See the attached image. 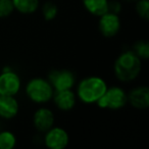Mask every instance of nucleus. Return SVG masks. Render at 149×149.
<instances>
[{
	"instance_id": "1",
	"label": "nucleus",
	"mask_w": 149,
	"mask_h": 149,
	"mask_svg": "<svg viewBox=\"0 0 149 149\" xmlns=\"http://www.w3.org/2000/svg\"><path fill=\"white\" fill-rule=\"evenodd\" d=\"M142 70V62L133 51H125L118 55L113 65L116 77L120 82L134 81Z\"/></svg>"
},
{
	"instance_id": "2",
	"label": "nucleus",
	"mask_w": 149,
	"mask_h": 149,
	"mask_svg": "<svg viewBox=\"0 0 149 149\" xmlns=\"http://www.w3.org/2000/svg\"><path fill=\"white\" fill-rule=\"evenodd\" d=\"M107 89L102 78L91 76L83 79L77 87V97L87 104L96 103Z\"/></svg>"
},
{
	"instance_id": "3",
	"label": "nucleus",
	"mask_w": 149,
	"mask_h": 149,
	"mask_svg": "<svg viewBox=\"0 0 149 149\" xmlns=\"http://www.w3.org/2000/svg\"><path fill=\"white\" fill-rule=\"evenodd\" d=\"M54 89L49 81L42 78H34L26 86V94L35 103H46L52 98Z\"/></svg>"
},
{
	"instance_id": "4",
	"label": "nucleus",
	"mask_w": 149,
	"mask_h": 149,
	"mask_svg": "<svg viewBox=\"0 0 149 149\" xmlns=\"http://www.w3.org/2000/svg\"><path fill=\"white\" fill-rule=\"evenodd\" d=\"M128 102V97L124 90L120 87L107 88L104 94L99 98L96 103L101 108H109V109H120L124 107Z\"/></svg>"
},
{
	"instance_id": "5",
	"label": "nucleus",
	"mask_w": 149,
	"mask_h": 149,
	"mask_svg": "<svg viewBox=\"0 0 149 149\" xmlns=\"http://www.w3.org/2000/svg\"><path fill=\"white\" fill-rule=\"evenodd\" d=\"M21 89V79L11 68H4L0 74V95L15 96Z\"/></svg>"
},
{
	"instance_id": "6",
	"label": "nucleus",
	"mask_w": 149,
	"mask_h": 149,
	"mask_svg": "<svg viewBox=\"0 0 149 149\" xmlns=\"http://www.w3.org/2000/svg\"><path fill=\"white\" fill-rule=\"evenodd\" d=\"M70 142V136L64 129L52 127L45 132L44 143L49 149H63Z\"/></svg>"
},
{
	"instance_id": "7",
	"label": "nucleus",
	"mask_w": 149,
	"mask_h": 149,
	"mask_svg": "<svg viewBox=\"0 0 149 149\" xmlns=\"http://www.w3.org/2000/svg\"><path fill=\"white\" fill-rule=\"evenodd\" d=\"M49 83L55 91L61 90H68L74 87L76 83L74 72L68 70H52L49 74Z\"/></svg>"
},
{
	"instance_id": "8",
	"label": "nucleus",
	"mask_w": 149,
	"mask_h": 149,
	"mask_svg": "<svg viewBox=\"0 0 149 149\" xmlns=\"http://www.w3.org/2000/svg\"><path fill=\"white\" fill-rule=\"evenodd\" d=\"M99 31L105 38H112L120 32V21L116 13H105L104 15H100L99 19Z\"/></svg>"
},
{
	"instance_id": "9",
	"label": "nucleus",
	"mask_w": 149,
	"mask_h": 149,
	"mask_svg": "<svg viewBox=\"0 0 149 149\" xmlns=\"http://www.w3.org/2000/svg\"><path fill=\"white\" fill-rule=\"evenodd\" d=\"M33 123L35 128L39 132L45 133L54 125V114L51 109L46 107H40L35 111L33 116Z\"/></svg>"
},
{
	"instance_id": "10",
	"label": "nucleus",
	"mask_w": 149,
	"mask_h": 149,
	"mask_svg": "<svg viewBox=\"0 0 149 149\" xmlns=\"http://www.w3.org/2000/svg\"><path fill=\"white\" fill-rule=\"evenodd\" d=\"M128 97V102L137 109H146L149 106V89L145 86L137 87L131 90Z\"/></svg>"
},
{
	"instance_id": "11",
	"label": "nucleus",
	"mask_w": 149,
	"mask_h": 149,
	"mask_svg": "<svg viewBox=\"0 0 149 149\" xmlns=\"http://www.w3.org/2000/svg\"><path fill=\"white\" fill-rule=\"evenodd\" d=\"M52 97L57 108L63 111H68L72 109L77 102V95L72 91V89L55 91V94L53 93Z\"/></svg>"
},
{
	"instance_id": "12",
	"label": "nucleus",
	"mask_w": 149,
	"mask_h": 149,
	"mask_svg": "<svg viewBox=\"0 0 149 149\" xmlns=\"http://www.w3.org/2000/svg\"><path fill=\"white\" fill-rule=\"evenodd\" d=\"M19 102L15 96L0 95V116L6 120L15 118L19 112Z\"/></svg>"
},
{
	"instance_id": "13",
	"label": "nucleus",
	"mask_w": 149,
	"mask_h": 149,
	"mask_svg": "<svg viewBox=\"0 0 149 149\" xmlns=\"http://www.w3.org/2000/svg\"><path fill=\"white\" fill-rule=\"evenodd\" d=\"M83 4L88 13L96 17L108 11V0H83Z\"/></svg>"
},
{
	"instance_id": "14",
	"label": "nucleus",
	"mask_w": 149,
	"mask_h": 149,
	"mask_svg": "<svg viewBox=\"0 0 149 149\" xmlns=\"http://www.w3.org/2000/svg\"><path fill=\"white\" fill-rule=\"evenodd\" d=\"M15 9L24 15L34 13L39 7V0H13Z\"/></svg>"
},
{
	"instance_id": "15",
	"label": "nucleus",
	"mask_w": 149,
	"mask_h": 149,
	"mask_svg": "<svg viewBox=\"0 0 149 149\" xmlns=\"http://www.w3.org/2000/svg\"><path fill=\"white\" fill-rule=\"evenodd\" d=\"M17 144V138L10 131L0 132V149H13Z\"/></svg>"
},
{
	"instance_id": "16",
	"label": "nucleus",
	"mask_w": 149,
	"mask_h": 149,
	"mask_svg": "<svg viewBox=\"0 0 149 149\" xmlns=\"http://www.w3.org/2000/svg\"><path fill=\"white\" fill-rule=\"evenodd\" d=\"M134 53L142 59H148L149 57V43L147 40H139L133 46Z\"/></svg>"
},
{
	"instance_id": "17",
	"label": "nucleus",
	"mask_w": 149,
	"mask_h": 149,
	"mask_svg": "<svg viewBox=\"0 0 149 149\" xmlns=\"http://www.w3.org/2000/svg\"><path fill=\"white\" fill-rule=\"evenodd\" d=\"M58 13L56 4L52 1H46L42 6V15L46 21H53Z\"/></svg>"
},
{
	"instance_id": "18",
	"label": "nucleus",
	"mask_w": 149,
	"mask_h": 149,
	"mask_svg": "<svg viewBox=\"0 0 149 149\" xmlns=\"http://www.w3.org/2000/svg\"><path fill=\"white\" fill-rule=\"evenodd\" d=\"M136 11L141 19H149V0H139L136 3Z\"/></svg>"
},
{
	"instance_id": "19",
	"label": "nucleus",
	"mask_w": 149,
	"mask_h": 149,
	"mask_svg": "<svg viewBox=\"0 0 149 149\" xmlns=\"http://www.w3.org/2000/svg\"><path fill=\"white\" fill-rule=\"evenodd\" d=\"M15 10L13 0H0V17H6Z\"/></svg>"
},
{
	"instance_id": "20",
	"label": "nucleus",
	"mask_w": 149,
	"mask_h": 149,
	"mask_svg": "<svg viewBox=\"0 0 149 149\" xmlns=\"http://www.w3.org/2000/svg\"><path fill=\"white\" fill-rule=\"evenodd\" d=\"M120 9H122V4H120V1H116V0L108 1V11L109 13H113L118 15Z\"/></svg>"
},
{
	"instance_id": "21",
	"label": "nucleus",
	"mask_w": 149,
	"mask_h": 149,
	"mask_svg": "<svg viewBox=\"0 0 149 149\" xmlns=\"http://www.w3.org/2000/svg\"><path fill=\"white\" fill-rule=\"evenodd\" d=\"M126 1H133V0H126Z\"/></svg>"
}]
</instances>
